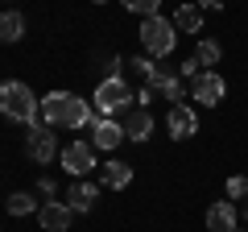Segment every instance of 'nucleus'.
I'll list each match as a JSON object with an SVG mask.
<instances>
[{
  "instance_id": "14",
  "label": "nucleus",
  "mask_w": 248,
  "mask_h": 232,
  "mask_svg": "<svg viewBox=\"0 0 248 232\" xmlns=\"http://www.w3.org/2000/svg\"><path fill=\"white\" fill-rule=\"evenodd\" d=\"M149 133H153V116L145 112H128V120H124V137L128 141H149Z\"/></svg>"
},
{
  "instance_id": "5",
  "label": "nucleus",
  "mask_w": 248,
  "mask_h": 232,
  "mask_svg": "<svg viewBox=\"0 0 248 232\" xmlns=\"http://www.w3.org/2000/svg\"><path fill=\"white\" fill-rule=\"evenodd\" d=\"M133 66L145 75V87H149V91H161L170 104H174V99H182V79H178V75H166L153 58H137Z\"/></svg>"
},
{
  "instance_id": "4",
  "label": "nucleus",
  "mask_w": 248,
  "mask_h": 232,
  "mask_svg": "<svg viewBox=\"0 0 248 232\" xmlns=\"http://www.w3.org/2000/svg\"><path fill=\"white\" fill-rule=\"evenodd\" d=\"M133 91H128V83L120 79V75H108L104 83L95 87V112L99 116H112V112H124V108L133 104Z\"/></svg>"
},
{
  "instance_id": "7",
  "label": "nucleus",
  "mask_w": 248,
  "mask_h": 232,
  "mask_svg": "<svg viewBox=\"0 0 248 232\" xmlns=\"http://www.w3.org/2000/svg\"><path fill=\"white\" fill-rule=\"evenodd\" d=\"M58 158H62V170H66L71 179H83L87 170H95V149H91V145H83V141H71Z\"/></svg>"
},
{
  "instance_id": "23",
  "label": "nucleus",
  "mask_w": 248,
  "mask_h": 232,
  "mask_svg": "<svg viewBox=\"0 0 248 232\" xmlns=\"http://www.w3.org/2000/svg\"><path fill=\"white\" fill-rule=\"evenodd\" d=\"M203 4L207 9H223V0H203Z\"/></svg>"
},
{
  "instance_id": "15",
  "label": "nucleus",
  "mask_w": 248,
  "mask_h": 232,
  "mask_svg": "<svg viewBox=\"0 0 248 232\" xmlns=\"http://www.w3.org/2000/svg\"><path fill=\"white\" fill-rule=\"evenodd\" d=\"M21 37H25V17H21V13H0V42L4 46H17Z\"/></svg>"
},
{
  "instance_id": "17",
  "label": "nucleus",
  "mask_w": 248,
  "mask_h": 232,
  "mask_svg": "<svg viewBox=\"0 0 248 232\" xmlns=\"http://www.w3.org/2000/svg\"><path fill=\"white\" fill-rule=\"evenodd\" d=\"M174 29H182V33H199V29H203V9H199V4H182V9L174 13Z\"/></svg>"
},
{
  "instance_id": "10",
  "label": "nucleus",
  "mask_w": 248,
  "mask_h": 232,
  "mask_svg": "<svg viewBox=\"0 0 248 232\" xmlns=\"http://www.w3.org/2000/svg\"><path fill=\"white\" fill-rule=\"evenodd\" d=\"M25 153L46 166V162H50L54 153H62V149H58V141H54V133H46V125H42V129H33V133L25 137Z\"/></svg>"
},
{
  "instance_id": "19",
  "label": "nucleus",
  "mask_w": 248,
  "mask_h": 232,
  "mask_svg": "<svg viewBox=\"0 0 248 232\" xmlns=\"http://www.w3.org/2000/svg\"><path fill=\"white\" fill-rule=\"evenodd\" d=\"M195 58H199L203 66H215V63L223 58V46L211 42V37H203V42H199V50H195Z\"/></svg>"
},
{
  "instance_id": "8",
  "label": "nucleus",
  "mask_w": 248,
  "mask_h": 232,
  "mask_svg": "<svg viewBox=\"0 0 248 232\" xmlns=\"http://www.w3.org/2000/svg\"><path fill=\"white\" fill-rule=\"evenodd\" d=\"M166 125H170V137H174V141H190V137L199 133V116H195V108L174 104L170 116H166Z\"/></svg>"
},
{
  "instance_id": "13",
  "label": "nucleus",
  "mask_w": 248,
  "mask_h": 232,
  "mask_svg": "<svg viewBox=\"0 0 248 232\" xmlns=\"http://www.w3.org/2000/svg\"><path fill=\"white\" fill-rule=\"evenodd\" d=\"M128 182H133V166L128 162H108L99 170V187H108V191H124Z\"/></svg>"
},
{
  "instance_id": "1",
  "label": "nucleus",
  "mask_w": 248,
  "mask_h": 232,
  "mask_svg": "<svg viewBox=\"0 0 248 232\" xmlns=\"http://www.w3.org/2000/svg\"><path fill=\"white\" fill-rule=\"evenodd\" d=\"M87 120H95L87 108V99L71 96V91H50V96L42 99V125L46 129H83Z\"/></svg>"
},
{
  "instance_id": "25",
  "label": "nucleus",
  "mask_w": 248,
  "mask_h": 232,
  "mask_svg": "<svg viewBox=\"0 0 248 232\" xmlns=\"http://www.w3.org/2000/svg\"><path fill=\"white\" fill-rule=\"evenodd\" d=\"M95 4H104V0H95Z\"/></svg>"
},
{
  "instance_id": "9",
  "label": "nucleus",
  "mask_w": 248,
  "mask_h": 232,
  "mask_svg": "<svg viewBox=\"0 0 248 232\" xmlns=\"http://www.w3.org/2000/svg\"><path fill=\"white\" fill-rule=\"evenodd\" d=\"M37 220H42L46 232H66V228H71V220H75V212H71V203H58V199H50V203L37 207Z\"/></svg>"
},
{
  "instance_id": "12",
  "label": "nucleus",
  "mask_w": 248,
  "mask_h": 232,
  "mask_svg": "<svg viewBox=\"0 0 248 232\" xmlns=\"http://www.w3.org/2000/svg\"><path fill=\"white\" fill-rule=\"evenodd\" d=\"M207 228H211V232H240V224H236V207H232L228 199L211 203V207H207Z\"/></svg>"
},
{
  "instance_id": "2",
  "label": "nucleus",
  "mask_w": 248,
  "mask_h": 232,
  "mask_svg": "<svg viewBox=\"0 0 248 232\" xmlns=\"http://www.w3.org/2000/svg\"><path fill=\"white\" fill-rule=\"evenodd\" d=\"M0 112L9 116V120H21V125L42 129V104H37V96H33L21 79L0 83Z\"/></svg>"
},
{
  "instance_id": "18",
  "label": "nucleus",
  "mask_w": 248,
  "mask_h": 232,
  "mask_svg": "<svg viewBox=\"0 0 248 232\" xmlns=\"http://www.w3.org/2000/svg\"><path fill=\"white\" fill-rule=\"evenodd\" d=\"M4 207H9V215H33V212H37V203H33V195H29V191L9 195V199H4Z\"/></svg>"
},
{
  "instance_id": "6",
  "label": "nucleus",
  "mask_w": 248,
  "mask_h": 232,
  "mask_svg": "<svg viewBox=\"0 0 248 232\" xmlns=\"http://www.w3.org/2000/svg\"><path fill=\"white\" fill-rule=\"evenodd\" d=\"M223 91H228V83H223L215 71H203V75H195V79H190V99H195V104H203V108L223 104Z\"/></svg>"
},
{
  "instance_id": "16",
  "label": "nucleus",
  "mask_w": 248,
  "mask_h": 232,
  "mask_svg": "<svg viewBox=\"0 0 248 232\" xmlns=\"http://www.w3.org/2000/svg\"><path fill=\"white\" fill-rule=\"evenodd\" d=\"M95 195H99L95 182H75L71 195H66V203H71V212H91V207H95Z\"/></svg>"
},
{
  "instance_id": "11",
  "label": "nucleus",
  "mask_w": 248,
  "mask_h": 232,
  "mask_svg": "<svg viewBox=\"0 0 248 232\" xmlns=\"http://www.w3.org/2000/svg\"><path fill=\"white\" fill-rule=\"evenodd\" d=\"M91 125H95V137H91V145H95V149H116V145L124 141V125H116L112 116H99V112H95V120H91Z\"/></svg>"
},
{
  "instance_id": "20",
  "label": "nucleus",
  "mask_w": 248,
  "mask_h": 232,
  "mask_svg": "<svg viewBox=\"0 0 248 232\" xmlns=\"http://www.w3.org/2000/svg\"><path fill=\"white\" fill-rule=\"evenodd\" d=\"M128 13H141V17H157V9H161V0H120Z\"/></svg>"
},
{
  "instance_id": "24",
  "label": "nucleus",
  "mask_w": 248,
  "mask_h": 232,
  "mask_svg": "<svg viewBox=\"0 0 248 232\" xmlns=\"http://www.w3.org/2000/svg\"><path fill=\"white\" fill-rule=\"evenodd\" d=\"M244 220H248V203H244Z\"/></svg>"
},
{
  "instance_id": "3",
  "label": "nucleus",
  "mask_w": 248,
  "mask_h": 232,
  "mask_svg": "<svg viewBox=\"0 0 248 232\" xmlns=\"http://www.w3.org/2000/svg\"><path fill=\"white\" fill-rule=\"evenodd\" d=\"M178 33H174V21H166L157 13V17H145L141 21V46L149 50V58H166L170 50H174Z\"/></svg>"
},
{
  "instance_id": "22",
  "label": "nucleus",
  "mask_w": 248,
  "mask_h": 232,
  "mask_svg": "<svg viewBox=\"0 0 248 232\" xmlns=\"http://www.w3.org/2000/svg\"><path fill=\"white\" fill-rule=\"evenodd\" d=\"M182 75H186V79H195V75H203V63H199V58H186V63H182Z\"/></svg>"
},
{
  "instance_id": "21",
  "label": "nucleus",
  "mask_w": 248,
  "mask_h": 232,
  "mask_svg": "<svg viewBox=\"0 0 248 232\" xmlns=\"http://www.w3.org/2000/svg\"><path fill=\"white\" fill-rule=\"evenodd\" d=\"M228 195H232V199L248 195V179H244V174H236V179H228Z\"/></svg>"
}]
</instances>
